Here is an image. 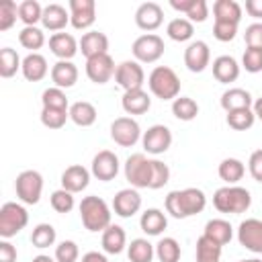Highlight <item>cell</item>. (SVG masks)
<instances>
[{"label":"cell","mask_w":262,"mask_h":262,"mask_svg":"<svg viewBox=\"0 0 262 262\" xmlns=\"http://www.w3.org/2000/svg\"><path fill=\"white\" fill-rule=\"evenodd\" d=\"M166 213L174 219H188L192 215H199L207 207V196L201 188L188 186L182 190H170L164 201Z\"/></svg>","instance_id":"6da1fadb"},{"label":"cell","mask_w":262,"mask_h":262,"mask_svg":"<svg viewBox=\"0 0 262 262\" xmlns=\"http://www.w3.org/2000/svg\"><path fill=\"white\" fill-rule=\"evenodd\" d=\"M78 211H80V219H82V225L92 231V233H102L108 225H111V207L106 205L104 199L96 196V194H90V196H84L78 205Z\"/></svg>","instance_id":"7a4b0ae2"},{"label":"cell","mask_w":262,"mask_h":262,"mask_svg":"<svg viewBox=\"0 0 262 262\" xmlns=\"http://www.w3.org/2000/svg\"><path fill=\"white\" fill-rule=\"evenodd\" d=\"M250 205H252V194L244 186L225 184L213 192V207L219 213L239 215V213H246L250 209Z\"/></svg>","instance_id":"3957f363"},{"label":"cell","mask_w":262,"mask_h":262,"mask_svg":"<svg viewBox=\"0 0 262 262\" xmlns=\"http://www.w3.org/2000/svg\"><path fill=\"white\" fill-rule=\"evenodd\" d=\"M149 92L160 100H174L180 96V78L168 66H156L147 76Z\"/></svg>","instance_id":"277c9868"},{"label":"cell","mask_w":262,"mask_h":262,"mask_svg":"<svg viewBox=\"0 0 262 262\" xmlns=\"http://www.w3.org/2000/svg\"><path fill=\"white\" fill-rule=\"evenodd\" d=\"M29 223V213L23 207V203L8 201L0 207V237L10 239L16 233H20Z\"/></svg>","instance_id":"5b68a950"},{"label":"cell","mask_w":262,"mask_h":262,"mask_svg":"<svg viewBox=\"0 0 262 262\" xmlns=\"http://www.w3.org/2000/svg\"><path fill=\"white\" fill-rule=\"evenodd\" d=\"M125 180L131 188H149L151 184V158L145 154H131L123 164Z\"/></svg>","instance_id":"8992f818"},{"label":"cell","mask_w":262,"mask_h":262,"mask_svg":"<svg viewBox=\"0 0 262 262\" xmlns=\"http://www.w3.org/2000/svg\"><path fill=\"white\" fill-rule=\"evenodd\" d=\"M16 199L23 205H37L43 194V176L37 170H23L14 180Z\"/></svg>","instance_id":"52a82bcc"},{"label":"cell","mask_w":262,"mask_h":262,"mask_svg":"<svg viewBox=\"0 0 262 262\" xmlns=\"http://www.w3.org/2000/svg\"><path fill=\"white\" fill-rule=\"evenodd\" d=\"M164 39L156 33H143L131 45V53L139 63H156L164 55Z\"/></svg>","instance_id":"ba28073f"},{"label":"cell","mask_w":262,"mask_h":262,"mask_svg":"<svg viewBox=\"0 0 262 262\" xmlns=\"http://www.w3.org/2000/svg\"><path fill=\"white\" fill-rule=\"evenodd\" d=\"M141 135V127L133 117H117L111 123V139L121 147H133Z\"/></svg>","instance_id":"9c48e42d"},{"label":"cell","mask_w":262,"mask_h":262,"mask_svg":"<svg viewBox=\"0 0 262 262\" xmlns=\"http://www.w3.org/2000/svg\"><path fill=\"white\" fill-rule=\"evenodd\" d=\"M115 82L127 92V90H137V88H143L145 84V72L141 68L139 61L135 59H125L117 66V72H115Z\"/></svg>","instance_id":"30bf717a"},{"label":"cell","mask_w":262,"mask_h":262,"mask_svg":"<svg viewBox=\"0 0 262 262\" xmlns=\"http://www.w3.org/2000/svg\"><path fill=\"white\" fill-rule=\"evenodd\" d=\"M141 145L147 154L151 156H162L170 149L172 145V131L166 125H151L147 127V131H143L141 135Z\"/></svg>","instance_id":"8fae6325"},{"label":"cell","mask_w":262,"mask_h":262,"mask_svg":"<svg viewBox=\"0 0 262 262\" xmlns=\"http://www.w3.org/2000/svg\"><path fill=\"white\" fill-rule=\"evenodd\" d=\"M121 170V164H119V158L115 151L111 149H100L94 158H92V164H90V172L94 178L102 180V182H111L117 178Z\"/></svg>","instance_id":"7c38bea8"},{"label":"cell","mask_w":262,"mask_h":262,"mask_svg":"<svg viewBox=\"0 0 262 262\" xmlns=\"http://www.w3.org/2000/svg\"><path fill=\"white\" fill-rule=\"evenodd\" d=\"M70 25L78 31H86L96 20V2L94 0H70Z\"/></svg>","instance_id":"4fadbf2b"},{"label":"cell","mask_w":262,"mask_h":262,"mask_svg":"<svg viewBox=\"0 0 262 262\" xmlns=\"http://www.w3.org/2000/svg\"><path fill=\"white\" fill-rule=\"evenodd\" d=\"M115 72H117V66H115V59L108 53L86 59V76L94 84L111 82V78H115Z\"/></svg>","instance_id":"5bb4252c"},{"label":"cell","mask_w":262,"mask_h":262,"mask_svg":"<svg viewBox=\"0 0 262 262\" xmlns=\"http://www.w3.org/2000/svg\"><path fill=\"white\" fill-rule=\"evenodd\" d=\"M237 242L252 254H262V221L260 219H246L237 227Z\"/></svg>","instance_id":"9a60e30c"},{"label":"cell","mask_w":262,"mask_h":262,"mask_svg":"<svg viewBox=\"0 0 262 262\" xmlns=\"http://www.w3.org/2000/svg\"><path fill=\"white\" fill-rule=\"evenodd\" d=\"M211 63V49L205 41H190L184 49V66L192 74H201Z\"/></svg>","instance_id":"2e32d148"},{"label":"cell","mask_w":262,"mask_h":262,"mask_svg":"<svg viewBox=\"0 0 262 262\" xmlns=\"http://www.w3.org/2000/svg\"><path fill=\"white\" fill-rule=\"evenodd\" d=\"M164 23V10L158 2H143L137 6L135 10V25L141 29V31H156L160 29Z\"/></svg>","instance_id":"e0dca14e"},{"label":"cell","mask_w":262,"mask_h":262,"mask_svg":"<svg viewBox=\"0 0 262 262\" xmlns=\"http://www.w3.org/2000/svg\"><path fill=\"white\" fill-rule=\"evenodd\" d=\"M139 209H141V194L137 192V188H121L113 199V211L123 219L133 217L135 213H139Z\"/></svg>","instance_id":"ac0fdd59"},{"label":"cell","mask_w":262,"mask_h":262,"mask_svg":"<svg viewBox=\"0 0 262 262\" xmlns=\"http://www.w3.org/2000/svg\"><path fill=\"white\" fill-rule=\"evenodd\" d=\"M90 176H92V172L88 168H84L82 164H72L61 172V188L70 190L72 194L82 192L84 188H88Z\"/></svg>","instance_id":"d6986e66"},{"label":"cell","mask_w":262,"mask_h":262,"mask_svg":"<svg viewBox=\"0 0 262 262\" xmlns=\"http://www.w3.org/2000/svg\"><path fill=\"white\" fill-rule=\"evenodd\" d=\"M49 49L57 57V61H72V57L80 51V41H76V37L70 33H53L49 37Z\"/></svg>","instance_id":"ffe728a7"},{"label":"cell","mask_w":262,"mask_h":262,"mask_svg":"<svg viewBox=\"0 0 262 262\" xmlns=\"http://www.w3.org/2000/svg\"><path fill=\"white\" fill-rule=\"evenodd\" d=\"M68 23H70V10H66V6L55 4V2L43 6V16H41L43 29L53 31V33H61Z\"/></svg>","instance_id":"44dd1931"},{"label":"cell","mask_w":262,"mask_h":262,"mask_svg":"<svg viewBox=\"0 0 262 262\" xmlns=\"http://www.w3.org/2000/svg\"><path fill=\"white\" fill-rule=\"evenodd\" d=\"M80 51L86 59L108 53V37L100 31H88L80 39Z\"/></svg>","instance_id":"7402d4cb"},{"label":"cell","mask_w":262,"mask_h":262,"mask_svg":"<svg viewBox=\"0 0 262 262\" xmlns=\"http://www.w3.org/2000/svg\"><path fill=\"white\" fill-rule=\"evenodd\" d=\"M213 78L221 84H231L239 78V63L231 55H219L213 59Z\"/></svg>","instance_id":"603a6c76"},{"label":"cell","mask_w":262,"mask_h":262,"mask_svg":"<svg viewBox=\"0 0 262 262\" xmlns=\"http://www.w3.org/2000/svg\"><path fill=\"white\" fill-rule=\"evenodd\" d=\"M49 76H51V82H53L55 88L66 90V88H72L78 82V68L74 66V61L59 59V61H55L51 66Z\"/></svg>","instance_id":"cb8c5ba5"},{"label":"cell","mask_w":262,"mask_h":262,"mask_svg":"<svg viewBox=\"0 0 262 262\" xmlns=\"http://www.w3.org/2000/svg\"><path fill=\"white\" fill-rule=\"evenodd\" d=\"M121 106L127 115H145L151 106V98L149 94L143 90V88H137V90H127L123 92V98H121Z\"/></svg>","instance_id":"d4e9b609"},{"label":"cell","mask_w":262,"mask_h":262,"mask_svg":"<svg viewBox=\"0 0 262 262\" xmlns=\"http://www.w3.org/2000/svg\"><path fill=\"white\" fill-rule=\"evenodd\" d=\"M100 246L106 254L115 256V254H121L127 246V233L121 225H115L111 223L104 231H102V237H100Z\"/></svg>","instance_id":"484cf974"},{"label":"cell","mask_w":262,"mask_h":262,"mask_svg":"<svg viewBox=\"0 0 262 262\" xmlns=\"http://www.w3.org/2000/svg\"><path fill=\"white\" fill-rule=\"evenodd\" d=\"M221 108L225 113L229 111H237V108H252L254 104V98L252 94L246 90V88H227L223 94H221Z\"/></svg>","instance_id":"4316f807"},{"label":"cell","mask_w":262,"mask_h":262,"mask_svg":"<svg viewBox=\"0 0 262 262\" xmlns=\"http://www.w3.org/2000/svg\"><path fill=\"white\" fill-rule=\"evenodd\" d=\"M139 227L145 235H160L168 227V217L164 211H160L156 207L145 209L139 217Z\"/></svg>","instance_id":"83f0119b"},{"label":"cell","mask_w":262,"mask_h":262,"mask_svg":"<svg viewBox=\"0 0 262 262\" xmlns=\"http://www.w3.org/2000/svg\"><path fill=\"white\" fill-rule=\"evenodd\" d=\"M20 72H23L25 80H29V82H41L47 76L49 66H47V59L41 53H29L27 57H23Z\"/></svg>","instance_id":"f1b7e54d"},{"label":"cell","mask_w":262,"mask_h":262,"mask_svg":"<svg viewBox=\"0 0 262 262\" xmlns=\"http://www.w3.org/2000/svg\"><path fill=\"white\" fill-rule=\"evenodd\" d=\"M203 235L223 248L225 244L231 242V237H233V227H231V223L225 221V219H209V221L205 223Z\"/></svg>","instance_id":"f546056e"},{"label":"cell","mask_w":262,"mask_h":262,"mask_svg":"<svg viewBox=\"0 0 262 262\" xmlns=\"http://www.w3.org/2000/svg\"><path fill=\"white\" fill-rule=\"evenodd\" d=\"M96 106L88 100H78L74 104H70V121L76 123L78 127H90L96 123Z\"/></svg>","instance_id":"4dcf8cb0"},{"label":"cell","mask_w":262,"mask_h":262,"mask_svg":"<svg viewBox=\"0 0 262 262\" xmlns=\"http://www.w3.org/2000/svg\"><path fill=\"white\" fill-rule=\"evenodd\" d=\"M242 14H244V10H242V6L235 0H215V4H213V16H215V20L239 25Z\"/></svg>","instance_id":"1f68e13d"},{"label":"cell","mask_w":262,"mask_h":262,"mask_svg":"<svg viewBox=\"0 0 262 262\" xmlns=\"http://www.w3.org/2000/svg\"><path fill=\"white\" fill-rule=\"evenodd\" d=\"M217 174L225 184H237L246 174V166L237 158H225V160H221Z\"/></svg>","instance_id":"d6a6232c"},{"label":"cell","mask_w":262,"mask_h":262,"mask_svg":"<svg viewBox=\"0 0 262 262\" xmlns=\"http://www.w3.org/2000/svg\"><path fill=\"white\" fill-rule=\"evenodd\" d=\"M156 256V246L149 244L145 237H135L127 246V258L129 262H151Z\"/></svg>","instance_id":"836d02e7"},{"label":"cell","mask_w":262,"mask_h":262,"mask_svg":"<svg viewBox=\"0 0 262 262\" xmlns=\"http://www.w3.org/2000/svg\"><path fill=\"white\" fill-rule=\"evenodd\" d=\"M166 35L176 41V43H184V41H190L192 35H194V25L184 18V16H178V18H172L168 25H166Z\"/></svg>","instance_id":"e575fe53"},{"label":"cell","mask_w":262,"mask_h":262,"mask_svg":"<svg viewBox=\"0 0 262 262\" xmlns=\"http://www.w3.org/2000/svg\"><path fill=\"white\" fill-rule=\"evenodd\" d=\"M172 115H174L178 121L188 123V121L196 119V115H199V104H196V100L190 98V96H178V98L172 100Z\"/></svg>","instance_id":"d590c367"},{"label":"cell","mask_w":262,"mask_h":262,"mask_svg":"<svg viewBox=\"0 0 262 262\" xmlns=\"http://www.w3.org/2000/svg\"><path fill=\"white\" fill-rule=\"evenodd\" d=\"M55 239H57V231H55V227L51 223H39L31 231V244L35 248H39V250H45V248L53 246Z\"/></svg>","instance_id":"8d00e7d4"},{"label":"cell","mask_w":262,"mask_h":262,"mask_svg":"<svg viewBox=\"0 0 262 262\" xmlns=\"http://www.w3.org/2000/svg\"><path fill=\"white\" fill-rule=\"evenodd\" d=\"M194 256H196V262H221V246L201 235L196 239Z\"/></svg>","instance_id":"74e56055"},{"label":"cell","mask_w":262,"mask_h":262,"mask_svg":"<svg viewBox=\"0 0 262 262\" xmlns=\"http://www.w3.org/2000/svg\"><path fill=\"white\" fill-rule=\"evenodd\" d=\"M43 16V6L37 0H23L18 4V20H23L25 27H37Z\"/></svg>","instance_id":"f35d334b"},{"label":"cell","mask_w":262,"mask_h":262,"mask_svg":"<svg viewBox=\"0 0 262 262\" xmlns=\"http://www.w3.org/2000/svg\"><path fill=\"white\" fill-rule=\"evenodd\" d=\"M23 68V59L12 47H2L0 49V76L2 78H12L18 70Z\"/></svg>","instance_id":"ab89813d"},{"label":"cell","mask_w":262,"mask_h":262,"mask_svg":"<svg viewBox=\"0 0 262 262\" xmlns=\"http://www.w3.org/2000/svg\"><path fill=\"white\" fill-rule=\"evenodd\" d=\"M225 121L233 131H246L252 129V125L256 123V115L252 108H237V111H229Z\"/></svg>","instance_id":"60d3db41"},{"label":"cell","mask_w":262,"mask_h":262,"mask_svg":"<svg viewBox=\"0 0 262 262\" xmlns=\"http://www.w3.org/2000/svg\"><path fill=\"white\" fill-rule=\"evenodd\" d=\"M180 244L174 237H162L156 244V258L160 262H178L180 260Z\"/></svg>","instance_id":"b9f144b4"},{"label":"cell","mask_w":262,"mask_h":262,"mask_svg":"<svg viewBox=\"0 0 262 262\" xmlns=\"http://www.w3.org/2000/svg\"><path fill=\"white\" fill-rule=\"evenodd\" d=\"M18 43L25 49H31V53H37V49L45 45V33L39 27H23L18 33Z\"/></svg>","instance_id":"7bdbcfd3"},{"label":"cell","mask_w":262,"mask_h":262,"mask_svg":"<svg viewBox=\"0 0 262 262\" xmlns=\"http://www.w3.org/2000/svg\"><path fill=\"white\" fill-rule=\"evenodd\" d=\"M41 104L43 108H61V111H70V100L66 96V92L61 88H45L41 94Z\"/></svg>","instance_id":"ee69618b"},{"label":"cell","mask_w":262,"mask_h":262,"mask_svg":"<svg viewBox=\"0 0 262 262\" xmlns=\"http://www.w3.org/2000/svg\"><path fill=\"white\" fill-rule=\"evenodd\" d=\"M70 119V111L61 108H41V123L47 129H61Z\"/></svg>","instance_id":"f6af8a7d"},{"label":"cell","mask_w":262,"mask_h":262,"mask_svg":"<svg viewBox=\"0 0 262 262\" xmlns=\"http://www.w3.org/2000/svg\"><path fill=\"white\" fill-rule=\"evenodd\" d=\"M168 182H170V168H168V164H164L158 158H151V184H149V188L158 190V188H164Z\"/></svg>","instance_id":"bcb514c9"},{"label":"cell","mask_w":262,"mask_h":262,"mask_svg":"<svg viewBox=\"0 0 262 262\" xmlns=\"http://www.w3.org/2000/svg\"><path fill=\"white\" fill-rule=\"evenodd\" d=\"M49 203H51V209L57 211V213H70L74 209V205H76L74 194L70 190H66V188L53 190L51 196H49Z\"/></svg>","instance_id":"7dc6e473"},{"label":"cell","mask_w":262,"mask_h":262,"mask_svg":"<svg viewBox=\"0 0 262 262\" xmlns=\"http://www.w3.org/2000/svg\"><path fill=\"white\" fill-rule=\"evenodd\" d=\"M18 18V4L14 0H2L0 2V31L12 29V25Z\"/></svg>","instance_id":"c3c4849f"},{"label":"cell","mask_w":262,"mask_h":262,"mask_svg":"<svg viewBox=\"0 0 262 262\" xmlns=\"http://www.w3.org/2000/svg\"><path fill=\"white\" fill-rule=\"evenodd\" d=\"M53 258L57 262H78L80 258V250H78V244L74 239H63L55 246V254Z\"/></svg>","instance_id":"681fc988"},{"label":"cell","mask_w":262,"mask_h":262,"mask_svg":"<svg viewBox=\"0 0 262 262\" xmlns=\"http://www.w3.org/2000/svg\"><path fill=\"white\" fill-rule=\"evenodd\" d=\"M242 68L250 74H258L262 72V49L256 47H246L244 55H242Z\"/></svg>","instance_id":"f907efd6"},{"label":"cell","mask_w":262,"mask_h":262,"mask_svg":"<svg viewBox=\"0 0 262 262\" xmlns=\"http://www.w3.org/2000/svg\"><path fill=\"white\" fill-rule=\"evenodd\" d=\"M237 35V25L235 23H223V20H215L213 25V37L221 43L233 41Z\"/></svg>","instance_id":"816d5d0a"},{"label":"cell","mask_w":262,"mask_h":262,"mask_svg":"<svg viewBox=\"0 0 262 262\" xmlns=\"http://www.w3.org/2000/svg\"><path fill=\"white\" fill-rule=\"evenodd\" d=\"M244 41H246V47L262 49V23L248 25L246 27V33H244Z\"/></svg>","instance_id":"f5cc1de1"},{"label":"cell","mask_w":262,"mask_h":262,"mask_svg":"<svg viewBox=\"0 0 262 262\" xmlns=\"http://www.w3.org/2000/svg\"><path fill=\"white\" fill-rule=\"evenodd\" d=\"M207 16H209V4H207V0H196L194 6L188 10V14L184 18H188L194 25V23H205Z\"/></svg>","instance_id":"db71d44e"},{"label":"cell","mask_w":262,"mask_h":262,"mask_svg":"<svg viewBox=\"0 0 262 262\" xmlns=\"http://www.w3.org/2000/svg\"><path fill=\"white\" fill-rule=\"evenodd\" d=\"M248 172L250 176L262 184V149H256L250 154V160H248Z\"/></svg>","instance_id":"11a10c76"},{"label":"cell","mask_w":262,"mask_h":262,"mask_svg":"<svg viewBox=\"0 0 262 262\" xmlns=\"http://www.w3.org/2000/svg\"><path fill=\"white\" fill-rule=\"evenodd\" d=\"M16 248L8 239H0V262H16Z\"/></svg>","instance_id":"9f6ffc18"},{"label":"cell","mask_w":262,"mask_h":262,"mask_svg":"<svg viewBox=\"0 0 262 262\" xmlns=\"http://www.w3.org/2000/svg\"><path fill=\"white\" fill-rule=\"evenodd\" d=\"M246 12L256 18V23H260L262 18V0H246Z\"/></svg>","instance_id":"6f0895ef"},{"label":"cell","mask_w":262,"mask_h":262,"mask_svg":"<svg viewBox=\"0 0 262 262\" xmlns=\"http://www.w3.org/2000/svg\"><path fill=\"white\" fill-rule=\"evenodd\" d=\"M194 2L196 0H170V6L174 8V10H178V12H182L184 16L188 14V10L194 6Z\"/></svg>","instance_id":"680465c9"},{"label":"cell","mask_w":262,"mask_h":262,"mask_svg":"<svg viewBox=\"0 0 262 262\" xmlns=\"http://www.w3.org/2000/svg\"><path fill=\"white\" fill-rule=\"evenodd\" d=\"M82 262H108V258L104 256V254H100V252H86L84 256H82Z\"/></svg>","instance_id":"91938a15"},{"label":"cell","mask_w":262,"mask_h":262,"mask_svg":"<svg viewBox=\"0 0 262 262\" xmlns=\"http://www.w3.org/2000/svg\"><path fill=\"white\" fill-rule=\"evenodd\" d=\"M252 111L256 115V119L262 123V96L260 98H254V104H252Z\"/></svg>","instance_id":"94428289"},{"label":"cell","mask_w":262,"mask_h":262,"mask_svg":"<svg viewBox=\"0 0 262 262\" xmlns=\"http://www.w3.org/2000/svg\"><path fill=\"white\" fill-rule=\"evenodd\" d=\"M31 262H57V260L51 258V256H47V254H39V256H35Z\"/></svg>","instance_id":"6125c7cd"},{"label":"cell","mask_w":262,"mask_h":262,"mask_svg":"<svg viewBox=\"0 0 262 262\" xmlns=\"http://www.w3.org/2000/svg\"><path fill=\"white\" fill-rule=\"evenodd\" d=\"M237 262H262V260H258V258H246V260H237Z\"/></svg>","instance_id":"be15d7a7"}]
</instances>
